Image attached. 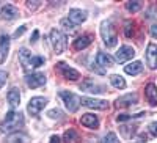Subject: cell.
<instances>
[{
	"label": "cell",
	"instance_id": "6da1fadb",
	"mask_svg": "<svg viewBox=\"0 0 157 143\" xmlns=\"http://www.w3.org/2000/svg\"><path fill=\"white\" fill-rule=\"evenodd\" d=\"M24 115L21 112H14L11 110L6 113V116L3 118V121L0 123V132L2 134H14L19 132V129L24 127Z\"/></svg>",
	"mask_w": 157,
	"mask_h": 143
},
{
	"label": "cell",
	"instance_id": "7a4b0ae2",
	"mask_svg": "<svg viewBox=\"0 0 157 143\" xmlns=\"http://www.w3.org/2000/svg\"><path fill=\"white\" fill-rule=\"evenodd\" d=\"M101 36L107 47H115L118 43V36H116V30L113 27V24L110 21H104L101 24Z\"/></svg>",
	"mask_w": 157,
	"mask_h": 143
},
{
	"label": "cell",
	"instance_id": "3957f363",
	"mask_svg": "<svg viewBox=\"0 0 157 143\" xmlns=\"http://www.w3.org/2000/svg\"><path fill=\"white\" fill-rule=\"evenodd\" d=\"M49 40H50V44H52V47H54V50H55V54H63V52L66 50V46H68L66 36H64L60 30H57V29L50 30Z\"/></svg>",
	"mask_w": 157,
	"mask_h": 143
},
{
	"label": "cell",
	"instance_id": "277c9868",
	"mask_svg": "<svg viewBox=\"0 0 157 143\" xmlns=\"http://www.w3.org/2000/svg\"><path fill=\"white\" fill-rule=\"evenodd\" d=\"M60 98L63 99L64 106H66V109L74 113L78 110V107H80V98H78L77 95H74L72 91H60Z\"/></svg>",
	"mask_w": 157,
	"mask_h": 143
},
{
	"label": "cell",
	"instance_id": "5b68a950",
	"mask_svg": "<svg viewBox=\"0 0 157 143\" xmlns=\"http://www.w3.org/2000/svg\"><path fill=\"white\" fill-rule=\"evenodd\" d=\"M47 106V99L43 98V96H35L30 99L29 106H27V112L32 115V116H39V112H41L44 107Z\"/></svg>",
	"mask_w": 157,
	"mask_h": 143
},
{
	"label": "cell",
	"instance_id": "8992f818",
	"mask_svg": "<svg viewBox=\"0 0 157 143\" xmlns=\"http://www.w3.org/2000/svg\"><path fill=\"white\" fill-rule=\"evenodd\" d=\"M135 57V49L132 46H121L115 54V60L118 63H124L127 60H132Z\"/></svg>",
	"mask_w": 157,
	"mask_h": 143
},
{
	"label": "cell",
	"instance_id": "52a82bcc",
	"mask_svg": "<svg viewBox=\"0 0 157 143\" xmlns=\"http://www.w3.org/2000/svg\"><path fill=\"white\" fill-rule=\"evenodd\" d=\"M80 104L88 109H96V110H105L109 109V102L104 99H94V98H80Z\"/></svg>",
	"mask_w": 157,
	"mask_h": 143
},
{
	"label": "cell",
	"instance_id": "ba28073f",
	"mask_svg": "<svg viewBox=\"0 0 157 143\" xmlns=\"http://www.w3.org/2000/svg\"><path fill=\"white\" fill-rule=\"evenodd\" d=\"M25 82H27L29 88L35 90V88H39V87L46 85L47 79H46V75L41 74V72H32V74H29L27 77H25Z\"/></svg>",
	"mask_w": 157,
	"mask_h": 143
},
{
	"label": "cell",
	"instance_id": "9c48e42d",
	"mask_svg": "<svg viewBox=\"0 0 157 143\" xmlns=\"http://www.w3.org/2000/svg\"><path fill=\"white\" fill-rule=\"evenodd\" d=\"M57 68L60 69L61 75L64 77V79H68V80H77L78 77H80V72H78L77 69H74V68H71L69 64H66L64 61L57 63Z\"/></svg>",
	"mask_w": 157,
	"mask_h": 143
},
{
	"label": "cell",
	"instance_id": "30bf717a",
	"mask_svg": "<svg viewBox=\"0 0 157 143\" xmlns=\"http://www.w3.org/2000/svg\"><path fill=\"white\" fill-rule=\"evenodd\" d=\"M68 19H69L74 25H80V24H83V22L86 21V11L78 10V8H72V10H69Z\"/></svg>",
	"mask_w": 157,
	"mask_h": 143
},
{
	"label": "cell",
	"instance_id": "8fae6325",
	"mask_svg": "<svg viewBox=\"0 0 157 143\" xmlns=\"http://www.w3.org/2000/svg\"><path fill=\"white\" fill-rule=\"evenodd\" d=\"M146 61H148V66L151 69H155L157 68V46L154 43H149L148 44V49H146Z\"/></svg>",
	"mask_w": 157,
	"mask_h": 143
},
{
	"label": "cell",
	"instance_id": "7c38bea8",
	"mask_svg": "<svg viewBox=\"0 0 157 143\" xmlns=\"http://www.w3.org/2000/svg\"><path fill=\"white\" fill-rule=\"evenodd\" d=\"M138 102V96L137 93H129L126 96H121V98H118L116 102H115V106L116 107H129V106H134V104Z\"/></svg>",
	"mask_w": 157,
	"mask_h": 143
},
{
	"label": "cell",
	"instance_id": "4fadbf2b",
	"mask_svg": "<svg viewBox=\"0 0 157 143\" xmlns=\"http://www.w3.org/2000/svg\"><path fill=\"white\" fill-rule=\"evenodd\" d=\"M32 58H33V55H32V52H29V49L22 47V49L19 50V61H21L22 68H24L25 71L32 69Z\"/></svg>",
	"mask_w": 157,
	"mask_h": 143
},
{
	"label": "cell",
	"instance_id": "5bb4252c",
	"mask_svg": "<svg viewBox=\"0 0 157 143\" xmlns=\"http://www.w3.org/2000/svg\"><path fill=\"white\" fill-rule=\"evenodd\" d=\"M8 52H10V36L2 35L0 36V63H3L6 60Z\"/></svg>",
	"mask_w": 157,
	"mask_h": 143
},
{
	"label": "cell",
	"instance_id": "9a60e30c",
	"mask_svg": "<svg viewBox=\"0 0 157 143\" xmlns=\"http://www.w3.org/2000/svg\"><path fill=\"white\" fill-rule=\"evenodd\" d=\"M80 123L85 127H90V129H98L99 127V120H98V116L93 115V113H85L80 118Z\"/></svg>",
	"mask_w": 157,
	"mask_h": 143
},
{
	"label": "cell",
	"instance_id": "2e32d148",
	"mask_svg": "<svg viewBox=\"0 0 157 143\" xmlns=\"http://www.w3.org/2000/svg\"><path fill=\"white\" fill-rule=\"evenodd\" d=\"M91 43H93V36L91 35H82V36H78L77 40H74V49L75 50H83Z\"/></svg>",
	"mask_w": 157,
	"mask_h": 143
},
{
	"label": "cell",
	"instance_id": "e0dca14e",
	"mask_svg": "<svg viewBox=\"0 0 157 143\" xmlns=\"http://www.w3.org/2000/svg\"><path fill=\"white\" fill-rule=\"evenodd\" d=\"M8 102H10V106L13 107V109H16V107H19V104H21V93H19V90L16 88V87H13L10 91H8Z\"/></svg>",
	"mask_w": 157,
	"mask_h": 143
},
{
	"label": "cell",
	"instance_id": "ac0fdd59",
	"mask_svg": "<svg viewBox=\"0 0 157 143\" xmlns=\"http://www.w3.org/2000/svg\"><path fill=\"white\" fill-rule=\"evenodd\" d=\"M19 16V10L13 5H5L2 8V17L6 19V21H13Z\"/></svg>",
	"mask_w": 157,
	"mask_h": 143
},
{
	"label": "cell",
	"instance_id": "d6986e66",
	"mask_svg": "<svg viewBox=\"0 0 157 143\" xmlns=\"http://www.w3.org/2000/svg\"><path fill=\"white\" fill-rule=\"evenodd\" d=\"M145 95H146V98H148V101H149V104H151L152 107L157 106V87L154 83H148L146 85Z\"/></svg>",
	"mask_w": 157,
	"mask_h": 143
},
{
	"label": "cell",
	"instance_id": "ffe728a7",
	"mask_svg": "<svg viewBox=\"0 0 157 143\" xmlns=\"http://www.w3.org/2000/svg\"><path fill=\"white\" fill-rule=\"evenodd\" d=\"M83 91H88V93H93V95H98V93H102L104 91V88L98 83H94L93 80H85L80 87Z\"/></svg>",
	"mask_w": 157,
	"mask_h": 143
},
{
	"label": "cell",
	"instance_id": "44dd1931",
	"mask_svg": "<svg viewBox=\"0 0 157 143\" xmlns=\"http://www.w3.org/2000/svg\"><path fill=\"white\" fill-rule=\"evenodd\" d=\"M96 63L101 64L102 68H109V66H113V58L109 54H105V52H98Z\"/></svg>",
	"mask_w": 157,
	"mask_h": 143
},
{
	"label": "cell",
	"instance_id": "7402d4cb",
	"mask_svg": "<svg viewBox=\"0 0 157 143\" xmlns=\"http://www.w3.org/2000/svg\"><path fill=\"white\" fill-rule=\"evenodd\" d=\"M30 137L24 132H14L6 138V143H29Z\"/></svg>",
	"mask_w": 157,
	"mask_h": 143
},
{
	"label": "cell",
	"instance_id": "603a6c76",
	"mask_svg": "<svg viewBox=\"0 0 157 143\" xmlns=\"http://www.w3.org/2000/svg\"><path fill=\"white\" fill-rule=\"evenodd\" d=\"M126 74H130V75H137L143 71V64L141 61H132V63H129L126 64V68H124Z\"/></svg>",
	"mask_w": 157,
	"mask_h": 143
},
{
	"label": "cell",
	"instance_id": "cb8c5ba5",
	"mask_svg": "<svg viewBox=\"0 0 157 143\" xmlns=\"http://www.w3.org/2000/svg\"><path fill=\"white\" fill-rule=\"evenodd\" d=\"M63 140H64V143H80V137H78V134L74 129H68L63 134Z\"/></svg>",
	"mask_w": 157,
	"mask_h": 143
},
{
	"label": "cell",
	"instance_id": "d4e9b609",
	"mask_svg": "<svg viewBox=\"0 0 157 143\" xmlns=\"http://www.w3.org/2000/svg\"><path fill=\"white\" fill-rule=\"evenodd\" d=\"M110 82H112V85L115 88H120V90L126 88V80L123 79L121 75H118V74H112L110 75Z\"/></svg>",
	"mask_w": 157,
	"mask_h": 143
},
{
	"label": "cell",
	"instance_id": "484cf974",
	"mask_svg": "<svg viewBox=\"0 0 157 143\" xmlns=\"http://www.w3.org/2000/svg\"><path fill=\"white\" fill-rule=\"evenodd\" d=\"M143 115H146L145 112H140L137 115H129V113H121V115H118L116 116V121L118 123H124V121H129V120H134V118H140V116Z\"/></svg>",
	"mask_w": 157,
	"mask_h": 143
},
{
	"label": "cell",
	"instance_id": "4316f807",
	"mask_svg": "<svg viewBox=\"0 0 157 143\" xmlns=\"http://www.w3.org/2000/svg\"><path fill=\"white\" fill-rule=\"evenodd\" d=\"M135 127H137V126H121V134H123L126 138H130V137L135 134V131H137Z\"/></svg>",
	"mask_w": 157,
	"mask_h": 143
},
{
	"label": "cell",
	"instance_id": "83f0119b",
	"mask_svg": "<svg viewBox=\"0 0 157 143\" xmlns=\"http://www.w3.org/2000/svg\"><path fill=\"white\" fill-rule=\"evenodd\" d=\"M141 6H143L141 2H127V3H126V10L130 11V13H137V11H140Z\"/></svg>",
	"mask_w": 157,
	"mask_h": 143
},
{
	"label": "cell",
	"instance_id": "f1b7e54d",
	"mask_svg": "<svg viewBox=\"0 0 157 143\" xmlns=\"http://www.w3.org/2000/svg\"><path fill=\"white\" fill-rule=\"evenodd\" d=\"M60 25L66 30V32H69V33H72L74 30H75V25L69 21V19H61V22H60Z\"/></svg>",
	"mask_w": 157,
	"mask_h": 143
},
{
	"label": "cell",
	"instance_id": "f546056e",
	"mask_svg": "<svg viewBox=\"0 0 157 143\" xmlns=\"http://www.w3.org/2000/svg\"><path fill=\"white\" fill-rule=\"evenodd\" d=\"M124 35L127 38H130L134 35V22L132 21H126L124 22Z\"/></svg>",
	"mask_w": 157,
	"mask_h": 143
},
{
	"label": "cell",
	"instance_id": "4dcf8cb0",
	"mask_svg": "<svg viewBox=\"0 0 157 143\" xmlns=\"http://www.w3.org/2000/svg\"><path fill=\"white\" fill-rule=\"evenodd\" d=\"M102 143H120V138L116 137V134H115V132H109L105 137H104Z\"/></svg>",
	"mask_w": 157,
	"mask_h": 143
},
{
	"label": "cell",
	"instance_id": "1f68e13d",
	"mask_svg": "<svg viewBox=\"0 0 157 143\" xmlns=\"http://www.w3.org/2000/svg\"><path fill=\"white\" fill-rule=\"evenodd\" d=\"M47 115H49V118H54V120H61V116H63L60 109H52V110H49Z\"/></svg>",
	"mask_w": 157,
	"mask_h": 143
},
{
	"label": "cell",
	"instance_id": "d6a6232c",
	"mask_svg": "<svg viewBox=\"0 0 157 143\" xmlns=\"http://www.w3.org/2000/svg\"><path fill=\"white\" fill-rule=\"evenodd\" d=\"M44 57H33L32 58V68H39V66H43L44 64Z\"/></svg>",
	"mask_w": 157,
	"mask_h": 143
},
{
	"label": "cell",
	"instance_id": "836d02e7",
	"mask_svg": "<svg viewBox=\"0 0 157 143\" xmlns=\"http://www.w3.org/2000/svg\"><path fill=\"white\" fill-rule=\"evenodd\" d=\"M146 17H148V19H155V17H157V8H155V6H151V8H149Z\"/></svg>",
	"mask_w": 157,
	"mask_h": 143
},
{
	"label": "cell",
	"instance_id": "e575fe53",
	"mask_svg": "<svg viewBox=\"0 0 157 143\" xmlns=\"http://www.w3.org/2000/svg\"><path fill=\"white\" fill-rule=\"evenodd\" d=\"M6 79H8V74H6L5 71H0V88H2V87L5 85Z\"/></svg>",
	"mask_w": 157,
	"mask_h": 143
},
{
	"label": "cell",
	"instance_id": "d590c367",
	"mask_svg": "<svg viewBox=\"0 0 157 143\" xmlns=\"http://www.w3.org/2000/svg\"><path fill=\"white\" fill-rule=\"evenodd\" d=\"M149 132H151L154 137H157V121H154V123L149 124Z\"/></svg>",
	"mask_w": 157,
	"mask_h": 143
},
{
	"label": "cell",
	"instance_id": "8d00e7d4",
	"mask_svg": "<svg viewBox=\"0 0 157 143\" xmlns=\"http://www.w3.org/2000/svg\"><path fill=\"white\" fill-rule=\"evenodd\" d=\"M25 30H27V27H25V25H21V29H17V30L14 32V38H19L21 35H24Z\"/></svg>",
	"mask_w": 157,
	"mask_h": 143
},
{
	"label": "cell",
	"instance_id": "74e56055",
	"mask_svg": "<svg viewBox=\"0 0 157 143\" xmlns=\"http://www.w3.org/2000/svg\"><path fill=\"white\" fill-rule=\"evenodd\" d=\"M149 33H151L152 38H157V24H152L149 27Z\"/></svg>",
	"mask_w": 157,
	"mask_h": 143
},
{
	"label": "cell",
	"instance_id": "f35d334b",
	"mask_svg": "<svg viewBox=\"0 0 157 143\" xmlns=\"http://www.w3.org/2000/svg\"><path fill=\"white\" fill-rule=\"evenodd\" d=\"M39 5H41L39 2H35V3H32V2H27V8H29V10H35V8H38Z\"/></svg>",
	"mask_w": 157,
	"mask_h": 143
},
{
	"label": "cell",
	"instance_id": "ab89813d",
	"mask_svg": "<svg viewBox=\"0 0 157 143\" xmlns=\"http://www.w3.org/2000/svg\"><path fill=\"white\" fill-rule=\"evenodd\" d=\"M50 143H61V138L58 135H52L50 137Z\"/></svg>",
	"mask_w": 157,
	"mask_h": 143
},
{
	"label": "cell",
	"instance_id": "60d3db41",
	"mask_svg": "<svg viewBox=\"0 0 157 143\" xmlns=\"http://www.w3.org/2000/svg\"><path fill=\"white\" fill-rule=\"evenodd\" d=\"M38 35H39V32H38V30H35V32H33V36H32V40H30L32 43H35V41L38 40Z\"/></svg>",
	"mask_w": 157,
	"mask_h": 143
}]
</instances>
